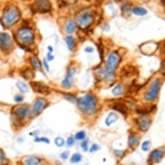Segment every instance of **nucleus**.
Instances as JSON below:
<instances>
[{"instance_id": "f257e3e1", "label": "nucleus", "mask_w": 165, "mask_h": 165, "mask_svg": "<svg viewBox=\"0 0 165 165\" xmlns=\"http://www.w3.org/2000/svg\"><path fill=\"white\" fill-rule=\"evenodd\" d=\"M77 106L81 111L86 114H92L96 112L98 101L96 97L92 94L86 95L76 99Z\"/></svg>"}, {"instance_id": "f03ea898", "label": "nucleus", "mask_w": 165, "mask_h": 165, "mask_svg": "<svg viewBox=\"0 0 165 165\" xmlns=\"http://www.w3.org/2000/svg\"><path fill=\"white\" fill-rule=\"evenodd\" d=\"M22 17V13L16 6L10 5L4 10L1 21L5 27H10L19 22Z\"/></svg>"}, {"instance_id": "7ed1b4c3", "label": "nucleus", "mask_w": 165, "mask_h": 165, "mask_svg": "<svg viewBox=\"0 0 165 165\" xmlns=\"http://www.w3.org/2000/svg\"><path fill=\"white\" fill-rule=\"evenodd\" d=\"M16 38L24 46H31L35 42V35L32 28L29 27H20L17 31Z\"/></svg>"}, {"instance_id": "20e7f679", "label": "nucleus", "mask_w": 165, "mask_h": 165, "mask_svg": "<svg viewBox=\"0 0 165 165\" xmlns=\"http://www.w3.org/2000/svg\"><path fill=\"white\" fill-rule=\"evenodd\" d=\"M120 57L116 51H112L109 55L106 62V69L109 72H112L116 70L120 64Z\"/></svg>"}, {"instance_id": "39448f33", "label": "nucleus", "mask_w": 165, "mask_h": 165, "mask_svg": "<svg viewBox=\"0 0 165 165\" xmlns=\"http://www.w3.org/2000/svg\"><path fill=\"white\" fill-rule=\"evenodd\" d=\"M94 16L90 12L85 11L77 18V24L81 28H86L92 23Z\"/></svg>"}, {"instance_id": "423d86ee", "label": "nucleus", "mask_w": 165, "mask_h": 165, "mask_svg": "<svg viewBox=\"0 0 165 165\" xmlns=\"http://www.w3.org/2000/svg\"><path fill=\"white\" fill-rule=\"evenodd\" d=\"M159 89H160V81L157 79L151 83L148 91L146 93L144 96L146 100L148 101H153L158 95Z\"/></svg>"}, {"instance_id": "0eeeda50", "label": "nucleus", "mask_w": 165, "mask_h": 165, "mask_svg": "<svg viewBox=\"0 0 165 165\" xmlns=\"http://www.w3.org/2000/svg\"><path fill=\"white\" fill-rule=\"evenodd\" d=\"M13 48V42L9 33H0V49L2 51L6 52L11 50Z\"/></svg>"}, {"instance_id": "6e6552de", "label": "nucleus", "mask_w": 165, "mask_h": 165, "mask_svg": "<svg viewBox=\"0 0 165 165\" xmlns=\"http://www.w3.org/2000/svg\"><path fill=\"white\" fill-rule=\"evenodd\" d=\"M13 113L19 119H24L31 116V107L28 104L18 105L14 109Z\"/></svg>"}, {"instance_id": "1a4fd4ad", "label": "nucleus", "mask_w": 165, "mask_h": 165, "mask_svg": "<svg viewBox=\"0 0 165 165\" xmlns=\"http://www.w3.org/2000/svg\"><path fill=\"white\" fill-rule=\"evenodd\" d=\"M76 72L75 68H70L67 70L64 79L62 81L61 86L65 89H70L72 87L74 81V75Z\"/></svg>"}, {"instance_id": "9d476101", "label": "nucleus", "mask_w": 165, "mask_h": 165, "mask_svg": "<svg viewBox=\"0 0 165 165\" xmlns=\"http://www.w3.org/2000/svg\"><path fill=\"white\" fill-rule=\"evenodd\" d=\"M47 105H48V101H47L46 99L43 98H38V99H36L35 101L34 102L33 106V114L35 116L39 114L46 108Z\"/></svg>"}, {"instance_id": "9b49d317", "label": "nucleus", "mask_w": 165, "mask_h": 165, "mask_svg": "<svg viewBox=\"0 0 165 165\" xmlns=\"http://www.w3.org/2000/svg\"><path fill=\"white\" fill-rule=\"evenodd\" d=\"M34 6L36 11L42 13L50 11L51 9V4L49 0H36Z\"/></svg>"}, {"instance_id": "f8f14e48", "label": "nucleus", "mask_w": 165, "mask_h": 165, "mask_svg": "<svg viewBox=\"0 0 165 165\" xmlns=\"http://www.w3.org/2000/svg\"><path fill=\"white\" fill-rule=\"evenodd\" d=\"M30 85L35 92L42 94H48L50 92V89H49V86L43 82L33 81L30 83Z\"/></svg>"}, {"instance_id": "ddd939ff", "label": "nucleus", "mask_w": 165, "mask_h": 165, "mask_svg": "<svg viewBox=\"0 0 165 165\" xmlns=\"http://www.w3.org/2000/svg\"><path fill=\"white\" fill-rule=\"evenodd\" d=\"M137 124L140 130L142 131H146L148 130L149 127H150L151 122L148 117L143 116L138 119Z\"/></svg>"}, {"instance_id": "4468645a", "label": "nucleus", "mask_w": 165, "mask_h": 165, "mask_svg": "<svg viewBox=\"0 0 165 165\" xmlns=\"http://www.w3.org/2000/svg\"><path fill=\"white\" fill-rule=\"evenodd\" d=\"M164 154V150L163 149H157L151 151L150 155V160L153 163H157L163 158Z\"/></svg>"}, {"instance_id": "2eb2a0df", "label": "nucleus", "mask_w": 165, "mask_h": 165, "mask_svg": "<svg viewBox=\"0 0 165 165\" xmlns=\"http://www.w3.org/2000/svg\"><path fill=\"white\" fill-rule=\"evenodd\" d=\"M24 165H38L42 163V159L36 156H27L23 161Z\"/></svg>"}, {"instance_id": "dca6fc26", "label": "nucleus", "mask_w": 165, "mask_h": 165, "mask_svg": "<svg viewBox=\"0 0 165 165\" xmlns=\"http://www.w3.org/2000/svg\"><path fill=\"white\" fill-rule=\"evenodd\" d=\"M30 63L34 69L38 70V71H42V64L41 61L37 57H31L30 58Z\"/></svg>"}, {"instance_id": "f3484780", "label": "nucleus", "mask_w": 165, "mask_h": 165, "mask_svg": "<svg viewBox=\"0 0 165 165\" xmlns=\"http://www.w3.org/2000/svg\"><path fill=\"white\" fill-rule=\"evenodd\" d=\"M77 28V23L74 20H68L66 21V25H65V30L66 32L68 34L74 33Z\"/></svg>"}, {"instance_id": "a211bd4d", "label": "nucleus", "mask_w": 165, "mask_h": 165, "mask_svg": "<svg viewBox=\"0 0 165 165\" xmlns=\"http://www.w3.org/2000/svg\"><path fill=\"white\" fill-rule=\"evenodd\" d=\"M139 143V138L136 135L132 134L129 136V139H128V144L129 146L132 148H134L138 145Z\"/></svg>"}, {"instance_id": "6ab92c4d", "label": "nucleus", "mask_w": 165, "mask_h": 165, "mask_svg": "<svg viewBox=\"0 0 165 165\" xmlns=\"http://www.w3.org/2000/svg\"><path fill=\"white\" fill-rule=\"evenodd\" d=\"M118 119V116L117 114L114 113V112H111V113L108 115V116L107 117L105 120V124H107V125L109 126V125H111L116 122Z\"/></svg>"}, {"instance_id": "aec40b11", "label": "nucleus", "mask_w": 165, "mask_h": 165, "mask_svg": "<svg viewBox=\"0 0 165 165\" xmlns=\"http://www.w3.org/2000/svg\"><path fill=\"white\" fill-rule=\"evenodd\" d=\"M65 42H66L67 47L69 50L71 51H74L75 46L74 38L72 36H66V38H65Z\"/></svg>"}, {"instance_id": "412c9836", "label": "nucleus", "mask_w": 165, "mask_h": 165, "mask_svg": "<svg viewBox=\"0 0 165 165\" xmlns=\"http://www.w3.org/2000/svg\"><path fill=\"white\" fill-rule=\"evenodd\" d=\"M16 86L18 90L20 91V92H22L23 94L27 93L29 91V86L25 83L23 81H18L16 83Z\"/></svg>"}, {"instance_id": "4be33fe9", "label": "nucleus", "mask_w": 165, "mask_h": 165, "mask_svg": "<svg viewBox=\"0 0 165 165\" xmlns=\"http://www.w3.org/2000/svg\"><path fill=\"white\" fill-rule=\"evenodd\" d=\"M133 12L134 13L135 15L142 16H144L147 14V10H146V9H145L144 8L137 7L133 9Z\"/></svg>"}, {"instance_id": "5701e85b", "label": "nucleus", "mask_w": 165, "mask_h": 165, "mask_svg": "<svg viewBox=\"0 0 165 165\" xmlns=\"http://www.w3.org/2000/svg\"><path fill=\"white\" fill-rule=\"evenodd\" d=\"M22 75L26 79H32L34 78L35 76V74H34L33 72L30 69H25L24 71L22 72Z\"/></svg>"}, {"instance_id": "b1692460", "label": "nucleus", "mask_w": 165, "mask_h": 165, "mask_svg": "<svg viewBox=\"0 0 165 165\" xmlns=\"http://www.w3.org/2000/svg\"><path fill=\"white\" fill-rule=\"evenodd\" d=\"M82 156L79 153H74V155L72 156L71 159H70V162L72 163H77L81 161Z\"/></svg>"}, {"instance_id": "393cba45", "label": "nucleus", "mask_w": 165, "mask_h": 165, "mask_svg": "<svg viewBox=\"0 0 165 165\" xmlns=\"http://www.w3.org/2000/svg\"><path fill=\"white\" fill-rule=\"evenodd\" d=\"M122 92H123V88L121 85H117L116 86H115L112 90V92L114 96L121 95L122 94Z\"/></svg>"}, {"instance_id": "a878e982", "label": "nucleus", "mask_w": 165, "mask_h": 165, "mask_svg": "<svg viewBox=\"0 0 165 165\" xmlns=\"http://www.w3.org/2000/svg\"><path fill=\"white\" fill-rule=\"evenodd\" d=\"M86 137V133L84 131H81L77 132L75 135V140H83Z\"/></svg>"}, {"instance_id": "bb28decb", "label": "nucleus", "mask_w": 165, "mask_h": 165, "mask_svg": "<svg viewBox=\"0 0 165 165\" xmlns=\"http://www.w3.org/2000/svg\"><path fill=\"white\" fill-rule=\"evenodd\" d=\"M151 148V142L150 141L146 140L145 142H144L142 144V149L143 151H148L150 150Z\"/></svg>"}, {"instance_id": "cd10ccee", "label": "nucleus", "mask_w": 165, "mask_h": 165, "mask_svg": "<svg viewBox=\"0 0 165 165\" xmlns=\"http://www.w3.org/2000/svg\"><path fill=\"white\" fill-rule=\"evenodd\" d=\"M55 143L57 146L61 147L64 144V140L61 137H57L55 139Z\"/></svg>"}, {"instance_id": "c85d7f7f", "label": "nucleus", "mask_w": 165, "mask_h": 165, "mask_svg": "<svg viewBox=\"0 0 165 165\" xmlns=\"http://www.w3.org/2000/svg\"><path fill=\"white\" fill-rule=\"evenodd\" d=\"M35 142H44L46 144L49 143V140L48 138L46 137H38L35 139Z\"/></svg>"}, {"instance_id": "c756f323", "label": "nucleus", "mask_w": 165, "mask_h": 165, "mask_svg": "<svg viewBox=\"0 0 165 165\" xmlns=\"http://www.w3.org/2000/svg\"><path fill=\"white\" fill-rule=\"evenodd\" d=\"M14 101L16 103H22L23 101V96L20 95V94H18V95L15 96L14 97Z\"/></svg>"}, {"instance_id": "7c9ffc66", "label": "nucleus", "mask_w": 165, "mask_h": 165, "mask_svg": "<svg viewBox=\"0 0 165 165\" xmlns=\"http://www.w3.org/2000/svg\"><path fill=\"white\" fill-rule=\"evenodd\" d=\"M42 63H43V66L44 67V68L46 70L47 72H49V66L48 64V60L46 59V58H44L42 61Z\"/></svg>"}, {"instance_id": "2f4dec72", "label": "nucleus", "mask_w": 165, "mask_h": 165, "mask_svg": "<svg viewBox=\"0 0 165 165\" xmlns=\"http://www.w3.org/2000/svg\"><path fill=\"white\" fill-rule=\"evenodd\" d=\"M81 146L83 148V150L86 151L88 150V141L87 140H83V142L81 144Z\"/></svg>"}, {"instance_id": "473e14b6", "label": "nucleus", "mask_w": 165, "mask_h": 165, "mask_svg": "<svg viewBox=\"0 0 165 165\" xmlns=\"http://www.w3.org/2000/svg\"><path fill=\"white\" fill-rule=\"evenodd\" d=\"M99 149V147L98 145H97L96 144H94L91 146V148L90 149V152H95L97 151Z\"/></svg>"}, {"instance_id": "72a5a7b5", "label": "nucleus", "mask_w": 165, "mask_h": 165, "mask_svg": "<svg viewBox=\"0 0 165 165\" xmlns=\"http://www.w3.org/2000/svg\"><path fill=\"white\" fill-rule=\"evenodd\" d=\"M69 153L70 152L69 151H64V152L62 153L61 154V157L63 159V160H66V159H68V155H69Z\"/></svg>"}, {"instance_id": "f704fd0d", "label": "nucleus", "mask_w": 165, "mask_h": 165, "mask_svg": "<svg viewBox=\"0 0 165 165\" xmlns=\"http://www.w3.org/2000/svg\"><path fill=\"white\" fill-rule=\"evenodd\" d=\"M46 59L48 60V61H51L54 59V55H52V53L48 52L46 55Z\"/></svg>"}, {"instance_id": "c9c22d12", "label": "nucleus", "mask_w": 165, "mask_h": 165, "mask_svg": "<svg viewBox=\"0 0 165 165\" xmlns=\"http://www.w3.org/2000/svg\"><path fill=\"white\" fill-rule=\"evenodd\" d=\"M74 144V139L73 137H69L67 140V144L69 146H72Z\"/></svg>"}, {"instance_id": "e433bc0d", "label": "nucleus", "mask_w": 165, "mask_h": 165, "mask_svg": "<svg viewBox=\"0 0 165 165\" xmlns=\"http://www.w3.org/2000/svg\"><path fill=\"white\" fill-rule=\"evenodd\" d=\"M85 51L86 52V53H92L94 51V49L92 48H91V47H87V48H86Z\"/></svg>"}, {"instance_id": "4c0bfd02", "label": "nucleus", "mask_w": 165, "mask_h": 165, "mask_svg": "<svg viewBox=\"0 0 165 165\" xmlns=\"http://www.w3.org/2000/svg\"><path fill=\"white\" fill-rule=\"evenodd\" d=\"M48 52H49V53H52L53 52V48H52V46H49L48 47Z\"/></svg>"}, {"instance_id": "58836bf2", "label": "nucleus", "mask_w": 165, "mask_h": 165, "mask_svg": "<svg viewBox=\"0 0 165 165\" xmlns=\"http://www.w3.org/2000/svg\"><path fill=\"white\" fill-rule=\"evenodd\" d=\"M65 1L66 3H74L76 0H64Z\"/></svg>"}, {"instance_id": "ea45409f", "label": "nucleus", "mask_w": 165, "mask_h": 165, "mask_svg": "<svg viewBox=\"0 0 165 165\" xmlns=\"http://www.w3.org/2000/svg\"><path fill=\"white\" fill-rule=\"evenodd\" d=\"M163 69L164 70V72H165V61L163 62Z\"/></svg>"}, {"instance_id": "a19ab883", "label": "nucleus", "mask_w": 165, "mask_h": 165, "mask_svg": "<svg viewBox=\"0 0 165 165\" xmlns=\"http://www.w3.org/2000/svg\"><path fill=\"white\" fill-rule=\"evenodd\" d=\"M57 165H61V164H57Z\"/></svg>"}]
</instances>
